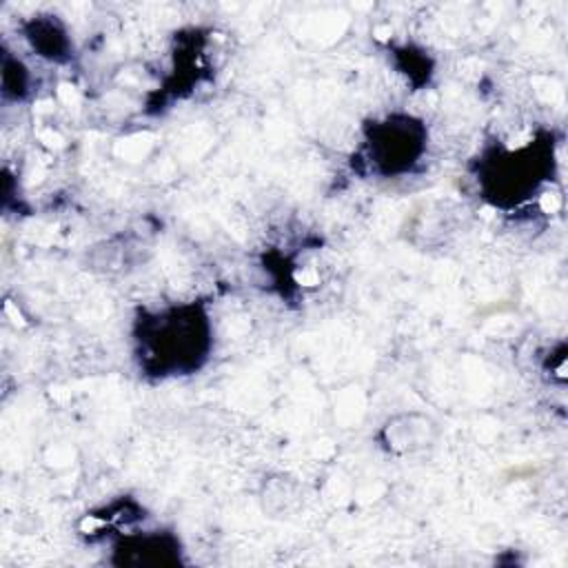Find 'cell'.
Masks as SVG:
<instances>
[{"label":"cell","instance_id":"8992f818","mask_svg":"<svg viewBox=\"0 0 568 568\" xmlns=\"http://www.w3.org/2000/svg\"><path fill=\"white\" fill-rule=\"evenodd\" d=\"M115 550L129 566H166L178 561L180 544L169 532H135L126 535Z\"/></svg>","mask_w":568,"mask_h":568},{"label":"cell","instance_id":"277c9868","mask_svg":"<svg viewBox=\"0 0 568 568\" xmlns=\"http://www.w3.org/2000/svg\"><path fill=\"white\" fill-rule=\"evenodd\" d=\"M439 439V424L419 410L390 415L377 430L382 450L393 457H408L433 448Z\"/></svg>","mask_w":568,"mask_h":568},{"label":"cell","instance_id":"5b68a950","mask_svg":"<svg viewBox=\"0 0 568 568\" xmlns=\"http://www.w3.org/2000/svg\"><path fill=\"white\" fill-rule=\"evenodd\" d=\"M22 31L29 49L36 55L49 62H67L71 58V36L58 16H33L22 24Z\"/></svg>","mask_w":568,"mask_h":568},{"label":"cell","instance_id":"7a4b0ae2","mask_svg":"<svg viewBox=\"0 0 568 568\" xmlns=\"http://www.w3.org/2000/svg\"><path fill=\"white\" fill-rule=\"evenodd\" d=\"M428 131L413 115H386L375 120L366 131L364 162L379 178L410 173L424 158Z\"/></svg>","mask_w":568,"mask_h":568},{"label":"cell","instance_id":"6da1fadb","mask_svg":"<svg viewBox=\"0 0 568 568\" xmlns=\"http://www.w3.org/2000/svg\"><path fill=\"white\" fill-rule=\"evenodd\" d=\"M135 359L146 375L184 377L197 373L211 355L213 328L204 304L182 302L144 311L135 322Z\"/></svg>","mask_w":568,"mask_h":568},{"label":"cell","instance_id":"3957f363","mask_svg":"<svg viewBox=\"0 0 568 568\" xmlns=\"http://www.w3.org/2000/svg\"><path fill=\"white\" fill-rule=\"evenodd\" d=\"M548 160H552V151L539 142H528L515 151H499L493 160L484 162L486 175L481 178V184L486 197L495 204L521 202L546 180L544 175L550 169Z\"/></svg>","mask_w":568,"mask_h":568},{"label":"cell","instance_id":"52a82bcc","mask_svg":"<svg viewBox=\"0 0 568 568\" xmlns=\"http://www.w3.org/2000/svg\"><path fill=\"white\" fill-rule=\"evenodd\" d=\"M31 89V73L20 58H13L7 49L2 53V95L11 102H22Z\"/></svg>","mask_w":568,"mask_h":568}]
</instances>
